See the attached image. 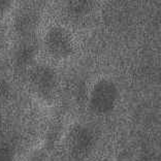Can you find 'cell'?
I'll return each mask as SVG.
<instances>
[{"instance_id": "6da1fadb", "label": "cell", "mask_w": 161, "mask_h": 161, "mask_svg": "<svg viewBox=\"0 0 161 161\" xmlns=\"http://www.w3.org/2000/svg\"><path fill=\"white\" fill-rule=\"evenodd\" d=\"M46 53L55 60H66L75 54V45L72 34L65 27L53 25L43 36Z\"/></svg>"}, {"instance_id": "7a4b0ae2", "label": "cell", "mask_w": 161, "mask_h": 161, "mask_svg": "<svg viewBox=\"0 0 161 161\" xmlns=\"http://www.w3.org/2000/svg\"><path fill=\"white\" fill-rule=\"evenodd\" d=\"M119 97V89L114 82L108 79L97 80L89 95L91 111L96 115H108L115 109Z\"/></svg>"}, {"instance_id": "3957f363", "label": "cell", "mask_w": 161, "mask_h": 161, "mask_svg": "<svg viewBox=\"0 0 161 161\" xmlns=\"http://www.w3.org/2000/svg\"><path fill=\"white\" fill-rule=\"evenodd\" d=\"M28 82L39 96L50 97L58 85V75L50 65L36 64L29 68Z\"/></svg>"}, {"instance_id": "277c9868", "label": "cell", "mask_w": 161, "mask_h": 161, "mask_svg": "<svg viewBox=\"0 0 161 161\" xmlns=\"http://www.w3.org/2000/svg\"><path fill=\"white\" fill-rule=\"evenodd\" d=\"M95 136L89 127L75 125L68 134V149L71 157L75 160H84L92 152Z\"/></svg>"}, {"instance_id": "5b68a950", "label": "cell", "mask_w": 161, "mask_h": 161, "mask_svg": "<svg viewBox=\"0 0 161 161\" xmlns=\"http://www.w3.org/2000/svg\"><path fill=\"white\" fill-rule=\"evenodd\" d=\"M40 23V14L37 10L26 8L19 12L14 21V29L21 40L32 39Z\"/></svg>"}, {"instance_id": "8992f818", "label": "cell", "mask_w": 161, "mask_h": 161, "mask_svg": "<svg viewBox=\"0 0 161 161\" xmlns=\"http://www.w3.org/2000/svg\"><path fill=\"white\" fill-rule=\"evenodd\" d=\"M37 54V45L32 39H23L17 46L13 55V63L18 70H26L32 67V63Z\"/></svg>"}, {"instance_id": "52a82bcc", "label": "cell", "mask_w": 161, "mask_h": 161, "mask_svg": "<svg viewBox=\"0 0 161 161\" xmlns=\"http://www.w3.org/2000/svg\"><path fill=\"white\" fill-rule=\"evenodd\" d=\"M94 7L93 1L78 0V1H68L65 5V12L71 19H82L92 12Z\"/></svg>"}, {"instance_id": "ba28073f", "label": "cell", "mask_w": 161, "mask_h": 161, "mask_svg": "<svg viewBox=\"0 0 161 161\" xmlns=\"http://www.w3.org/2000/svg\"><path fill=\"white\" fill-rule=\"evenodd\" d=\"M12 96V87L10 84L4 79L0 78V107L4 105Z\"/></svg>"}, {"instance_id": "9c48e42d", "label": "cell", "mask_w": 161, "mask_h": 161, "mask_svg": "<svg viewBox=\"0 0 161 161\" xmlns=\"http://www.w3.org/2000/svg\"><path fill=\"white\" fill-rule=\"evenodd\" d=\"M14 150L10 145L0 142V161H14Z\"/></svg>"}, {"instance_id": "30bf717a", "label": "cell", "mask_w": 161, "mask_h": 161, "mask_svg": "<svg viewBox=\"0 0 161 161\" xmlns=\"http://www.w3.org/2000/svg\"><path fill=\"white\" fill-rule=\"evenodd\" d=\"M14 2L10 0H0V20H3L13 12Z\"/></svg>"}, {"instance_id": "8fae6325", "label": "cell", "mask_w": 161, "mask_h": 161, "mask_svg": "<svg viewBox=\"0 0 161 161\" xmlns=\"http://www.w3.org/2000/svg\"><path fill=\"white\" fill-rule=\"evenodd\" d=\"M3 131H4V120H3L2 116L0 115V137L2 136Z\"/></svg>"}]
</instances>
